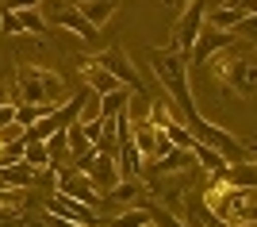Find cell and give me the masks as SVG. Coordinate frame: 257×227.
<instances>
[{"mask_svg": "<svg viewBox=\"0 0 257 227\" xmlns=\"http://www.w3.org/2000/svg\"><path fill=\"white\" fill-rule=\"evenodd\" d=\"M150 65H154V73H158V81L165 85V93H169V100L181 108L184 123L196 116V100L192 93H188V54H181V50H161V46H154L150 50Z\"/></svg>", "mask_w": 257, "mask_h": 227, "instance_id": "6da1fadb", "label": "cell"}, {"mask_svg": "<svg viewBox=\"0 0 257 227\" xmlns=\"http://www.w3.org/2000/svg\"><path fill=\"white\" fill-rule=\"evenodd\" d=\"M65 81L43 65L35 69H20V104H62Z\"/></svg>", "mask_w": 257, "mask_h": 227, "instance_id": "7a4b0ae2", "label": "cell"}, {"mask_svg": "<svg viewBox=\"0 0 257 227\" xmlns=\"http://www.w3.org/2000/svg\"><path fill=\"white\" fill-rule=\"evenodd\" d=\"M215 62H219V65H215L219 81H226L238 97H246L249 89H253V81H257V62L249 58V43L242 46V54H230V58H226V50H223Z\"/></svg>", "mask_w": 257, "mask_h": 227, "instance_id": "3957f363", "label": "cell"}, {"mask_svg": "<svg viewBox=\"0 0 257 227\" xmlns=\"http://www.w3.org/2000/svg\"><path fill=\"white\" fill-rule=\"evenodd\" d=\"M207 8H211V0H188V4H184V16L177 20V27H173V50H181V54L192 50L196 35L204 27V12Z\"/></svg>", "mask_w": 257, "mask_h": 227, "instance_id": "277c9868", "label": "cell"}, {"mask_svg": "<svg viewBox=\"0 0 257 227\" xmlns=\"http://www.w3.org/2000/svg\"><path fill=\"white\" fill-rule=\"evenodd\" d=\"M54 193H62V196H73V200H81V204H88V208H96V204H100V193L92 189V181H88V177H85L81 170H73V166L58 170Z\"/></svg>", "mask_w": 257, "mask_h": 227, "instance_id": "5b68a950", "label": "cell"}, {"mask_svg": "<svg viewBox=\"0 0 257 227\" xmlns=\"http://www.w3.org/2000/svg\"><path fill=\"white\" fill-rule=\"evenodd\" d=\"M96 65L104 69V73H111L123 89H135V93H142V81L135 77V65L127 62V50H123L119 43H115V46H107L104 54L96 58Z\"/></svg>", "mask_w": 257, "mask_h": 227, "instance_id": "8992f818", "label": "cell"}, {"mask_svg": "<svg viewBox=\"0 0 257 227\" xmlns=\"http://www.w3.org/2000/svg\"><path fill=\"white\" fill-rule=\"evenodd\" d=\"M238 39L230 31H215V27H200V35H196V43H192V50H188V65H204L207 58L215 54V50H226V46H234Z\"/></svg>", "mask_w": 257, "mask_h": 227, "instance_id": "52a82bcc", "label": "cell"}, {"mask_svg": "<svg viewBox=\"0 0 257 227\" xmlns=\"http://www.w3.org/2000/svg\"><path fill=\"white\" fill-rule=\"evenodd\" d=\"M50 212L62 216V219H69V223H81V227H100V219H96L92 208L81 204V200H73V196H62V193L50 196Z\"/></svg>", "mask_w": 257, "mask_h": 227, "instance_id": "ba28073f", "label": "cell"}, {"mask_svg": "<svg viewBox=\"0 0 257 227\" xmlns=\"http://www.w3.org/2000/svg\"><path fill=\"white\" fill-rule=\"evenodd\" d=\"M85 177L92 181V189H100V193H107L111 185H119V170H115V158L111 154H92V162H88Z\"/></svg>", "mask_w": 257, "mask_h": 227, "instance_id": "9c48e42d", "label": "cell"}, {"mask_svg": "<svg viewBox=\"0 0 257 227\" xmlns=\"http://www.w3.org/2000/svg\"><path fill=\"white\" fill-rule=\"evenodd\" d=\"M54 23H58V27H69V31H77L85 43H96V39H100V27H96V23H88L77 8H62L58 16H54Z\"/></svg>", "mask_w": 257, "mask_h": 227, "instance_id": "30bf717a", "label": "cell"}, {"mask_svg": "<svg viewBox=\"0 0 257 227\" xmlns=\"http://www.w3.org/2000/svg\"><path fill=\"white\" fill-rule=\"evenodd\" d=\"M115 170H119V177H142V154H139V146L131 139H123L115 146Z\"/></svg>", "mask_w": 257, "mask_h": 227, "instance_id": "8fae6325", "label": "cell"}, {"mask_svg": "<svg viewBox=\"0 0 257 227\" xmlns=\"http://www.w3.org/2000/svg\"><path fill=\"white\" fill-rule=\"evenodd\" d=\"M115 8H119V0H81V4H77V12H81L88 23H96V27L115 16Z\"/></svg>", "mask_w": 257, "mask_h": 227, "instance_id": "7c38bea8", "label": "cell"}, {"mask_svg": "<svg viewBox=\"0 0 257 227\" xmlns=\"http://www.w3.org/2000/svg\"><path fill=\"white\" fill-rule=\"evenodd\" d=\"M188 154H192V162H200L207 173H211V177H219V173H223V166H230L219 150H211V146H204V142H196Z\"/></svg>", "mask_w": 257, "mask_h": 227, "instance_id": "4fadbf2b", "label": "cell"}, {"mask_svg": "<svg viewBox=\"0 0 257 227\" xmlns=\"http://www.w3.org/2000/svg\"><path fill=\"white\" fill-rule=\"evenodd\" d=\"M161 135H165V139H169V146H177V150H192V146H196L192 131L184 127V123H181V119H177V116H173L169 123L161 127Z\"/></svg>", "mask_w": 257, "mask_h": 227, "instance_id": "5bb4252c", "label": "cell"}, {"mask_svg": "<svg viewBox=\"0 0 257 227\" xmlns=\"http://www.w3.org/2000/svg\"><path fill=\"white\" fill-rule=\"evenodd\" d=\"M127 104H131V93H127V89L104 93V97H100V104H96V116H100V119H111L119 108H127Z\"/></svg>", "mask_w": 257, "mask_h": 227, "instance_id": "9a60e30c", "label": "cell"}, {"mask_svg": "<svg viewBox=\"0 0 257 227\" xmlns=\"http://www.w3.org/2000/svg\"><path fill=\"white\" fill-rule=\"evenodd\" d=\"M54 108H58V104H16V123H20V127H31V123H39L43 116H50Z\"/></svg>", "mask_w": 257, "mask_h": 227, "instance_id": "2e32d148", "label": "cell"}, {"mask_svg": "<svg viewBox=\"0 0 257 227\" xmlns=\"http://www.w3.org/2000/svg\"><path fill=\"white\" fill-rule=\"evenodd\" d=\"M20 162H27L31 170H43V166L50 162V158H46V142H27L23 139V158Z\"/></svg>", "mask_w": 257, "mask_h": 227, "instance_id": "e0dca14e", "label": "cell"}, {"mask_svg": "<svg viewBox=\"0 0 257 227\" xmlns=\"http://www.w3.org/2000/svg\"><path fill=\"white\" fill-rule=\"evenodd\" d=\"M16 16H20L23 31H31V35H43L46 31V20L39 16V8H23V12H16Z\"/></svg>", "mask_w": 257, "mask_h": 227, "instance_id": "ac0fdd59", "label": "cell"}, {"mask_svg": "<svg viewBox=\"0 0 257 227\" xmlns=\"http://www.w3.org/2000/svg\"><path fill=\"white\" fill-rule=\"evenodd\" d=\"M142 223H150V212L146 208H127L123 216H115L111 227H142Z\"/></svg>", "mask_w": 257, "mask_h": 227, "instance_id": "d6986e66", "label": "cell"}, {"mask_svg": "<svg viewBox=\"0 0 257 227\" xmlns=\"http://www.w3.org/2000/svg\"><path fill=\"white\" fill-rule=\"evenodd\" d=\"M0 31H8V35H23V23H20V16L16 12H0Z\"/></svg>", "mask_w": 257, "mask_h": 227, "instance_id": "ffe728a7", "label": "cell"}, {"mask_svg": "<svg viewBox=\"0 0 257 227\" xmlns=\"http://www.w3.org/2000/svg\"><path fill=\"white\" fill-rule=\"evenodd\" d=\"M146 212H150V223H154V227H184V223H181L177 216H169V212H161V208H146Z\"/></svg>", "mask_w": 257, "mask_h": 227, "instance_id": "44dd1931", "label": "cell"}, {"mask_svg": "<svg viewBox=\"0 0 257 227\" xmlns=\"http://www.w3.org/2000/svg\"><path fill=\"white\" fill-rule=\"evenodd\" d=\"M200 227H226V223H223L219 216H215L211 208H204V212H200Z\"/></svg>", "mask_w": 257, "mask_h": 227, "instance_id": "7402d4cb", "label": "cell"}, {"mask_svg": "<svg viewBox=\"0 0 257 227\" xmlns=\"http://www.w3.org/2000/svg\"><path fill=\"white\" fill-rule=\"evenodd\" d=\"M12 119H16V100H4V104H0V127L12 123Z\"/></svg>", "mask_w": 257, "mask_h": 227, "instance_id": "603a6c76", "label": "cell"}, {"mask_svg": "<svg viewBox=\"0 0 257 227\" xmlns=\"http://www.w3.org/2000/svg\"><path fill=\"white\" fill-rule=\"evenodd\" d=\"M43 0H8V12H23V8H39Z\"/></svg>", "mask_w": 257, "mask_h": 227, "instance_id": "cb8c5ba5", "label": "cell"}, {"mask_svg": "<svg viewBox=\"0 0 257 227\" xmlns=\"http://www.w3.org/2000/svg\"><path fill=\"white\" fill-rule=\"evenodd\" d=\"M169 4H188V0H169Z\"/></svg>", "mask_w": 257, "mask_h": 227, "instance_id": "d4e9b609", "label": "cell"}, {"mask_svg": "<svg viewBox=\"0 0 257 227\" xmlns=\"http://www.w3.org/2000/svg\"><path fill=\"white\" fill-rule=\"evenodd\" d=\"M142 227H154V223H142Z\"/></svg>", "mask_w": 257, "mask_h": 227, "instance_id": "484cf974", "label": "cell"}]
</instances>
